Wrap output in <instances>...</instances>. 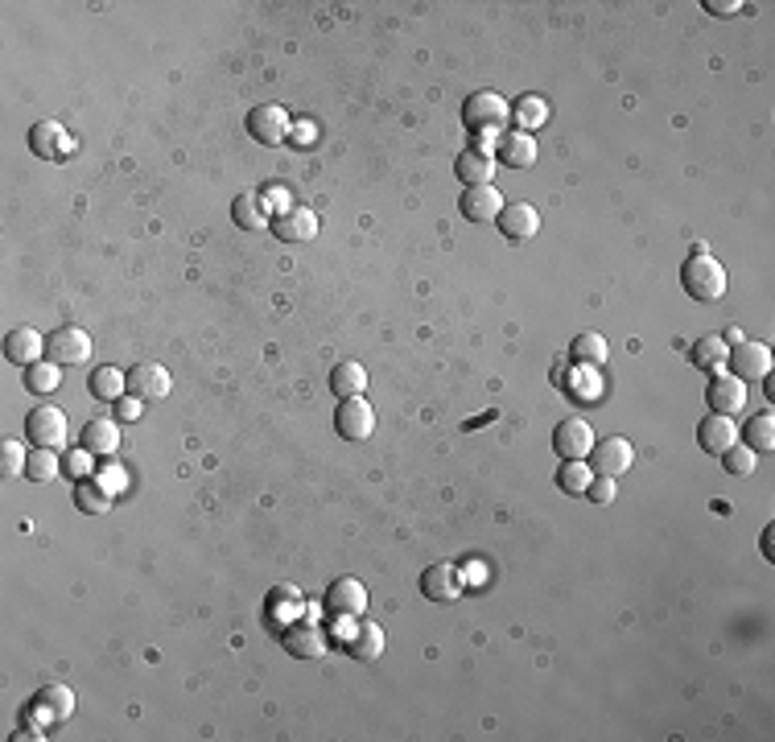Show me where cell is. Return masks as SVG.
I'll use <instances>...</instances> for the list:
<instances>
[{
	"instance_id": "cell-30",
	"label": "cell",
	"mask_w": 775,
	"mask_h": 742,
	"mask_svg": "<svg viewBox=\"0 0 775 742\" xmlns=\"http://www.w3.org/2000/svg\"><path fill=\"white\" fill-rule=\"evenodd\" d=\"M351 656H355L359 664L380 660V656H384V631H380L376 623H363V627L355 631V639H351Z\"/></svg>"
},
{
	"instance_id": "cell-42",
	"label": "cell",
	"mask_w": 775,
	"mask_h": 742,
	"mask_svg": "<svg viewBox=\"0 0 775 742\" xmlns=\"http://www.w3.org/2000/svg\"><path fill=\"white\" fill-rule=\"evenodd\" d=\"M120 417H124V421H137V417H141V396H128V400L120 404Z\"/></svg>"
},
{
	"instance_id": "cell-34",
	"label": "cell",
	"mask_w": 775,
	"mask_h": 742,
	"mask_svg": "<svg viewBox=\"0 0 775 742\" xmlns=\"http://www.w3.org/2000/svg\"><path fill=\"white\" fill-rule=\"evenodd\" d=\"M58 384H62L58 363H33V367H25V388L33 396H50Z\"/></svg>"
},
{
	"instance_id": "cell-14",
	"label": "cell",
	"mask_w": 775,
	"mask_h": 742,
	"mask_svg": "<svg viewBox=\"0 0 775 742\" xmlns=\"http://www.w3.org/2000/svg\"><path fill=\"white\" fill-rule=\"evenodd\" d=\"M495 223H499V231H503V240H512V244L536 240V231H541V215H536L532 202H516V207H503Z\"/></svg>"
},
{
	"instance_id": "cell-13",
	"label": "cell",
	"mask_w": 775,
	"mask_h": 742,
	"mask_svg": "<svg viewBox=\"0 0 775 742\" xmlns=\"http://www.w3.org/2000/svg\"><path fill=\"white\" fill-rule=\"evenodd\" d=\"M503 207H508V202H503V194L495 186H466L458 198V211L470 223H491V219H499Z\"/></svg>"
},
{
	"instance_id": "cell-16",
	"label": "cell",
	"mask_w": 775,
	"mask_h": 742,
	"mask_svg": "<svg viewBox=\"0 0 775 742\" xmlns=\"http://www.w3.org/2000/svg\"><path fill=\"white\" fill-rule=\"evenodd\" d=\"M174 380H170V371H165L161 363H137V367H128V392L132 396H141V400H161V396H170Z\"/></svg>"
},
{
	"instance_id": "cell-26",
	"label": "cell",
	"mask_w": 775,
	"mask_h": 742,
	"mask_svg": "<svg viewBox=\"0 0 775 742\" xmlns=\"http://www.w3.org/2000/svg\"><path fill=\"white\" fill-rule=\"evenodd\" d=\"M231 219H235V227H244V231H260V227L268 223L260 194H256V190L235 194V202H231Z\"/></svg>"
},
{
	"instance_id": "cell-36",
	"label": "cell",
	"mask_w": 775,
	"mask_h": 742,
	"mask_svg": "<svg viewBox=\"0 0 775 742\" xmlns=\"http://www.w3.org/2000/svg\"><path fill=\"white\" fill-rule=\"evenodd\" d=\"M25 462H29V454H25V446L17 442V437H5L0 442V475H25Z\"/></svg>"
},
{
	"instance_id": "cell-17",
	"label": "cell",
	"mask_w": 775,
	"mask_h": 742,
	"mask_svg": "<svg viewBox=\"0 0 775 742\" xmlns=\"http://www.w3.org/2000/svg\"><path fill=\"white\" fill-rule=\"evenodd\" d=\"M495 145H499V161L508 165V170H532L536 157H541V149H536V141H532V132H524V128L503 132Z\"/></svg>"
},
{
	"instance_id": "cell-10",
	"label": "cell",
	"mask_w": 775,
	"mask_h": 742,
	"mask_svg": "<svg viewBox=\"0 0 775 742\" xmlns=\"http://www.w3.org/2000/svg\"><path fill=\"white\" fill-rule=\"evenodd\" d=\"M705 400H710V409L722 413V417L743 413L747 409V380H738L734 371H718V376L710 380V392H705Z\"/></svg>"
},
{
	"instance_id": "cell-33",
	"label": "cell",
	"mask_w": 775,
	"mask_h": 742,
	"mask_svg": "<svg viewBox=\"0 0 775 742\" xmlns=\"http://www.w3.org/2000/svg\"><path fill=\"white\" fill-rule=\"evenodd\" d=\"M75 503H79V512H91V516H104L108 508H112V491L104 487V483H79V491H75Z\"/></svg>"
},
{
	"instance_id": "cell-18",
	"label": "cell",
	"mask_w": 775,
	"mask_h": 742,
	"mask_svg": "<svg viewBox=\"0 0 775 742\" xmlns=\"http://www.w3.org/2000/svg\"><path fill=\"white\" fill-rule=\"evenodd\" d=\"M281 644H285V652L297 656V660H318V656L326 652V635H322V627H314V623H289L285 635H281Z\"/></svg>"
},
{
	"instance_id": "cell-8",
	"label": "cell",
	"mask_w": 775,
	"mask_h": 742,
	"mask_svg": "<svg viewBox=\"0 0 775 742\" xmlns=\"http://www.w3.org/2000/svg\"><path fill=\"white\" fill-rule=\"evenodd\" d=\"M594 429L582 421V417H565L557 429H553V450L565 458V462H586L590 450H594Z\"/></svg>"
},
{
	"instance_id": "cell-7",
	"label": "cell",
	"mask_w": 775,
	"mask_h": 742,
	"mask_svg": "<svg viewBox=\"0 0 775 742\" xmlns=\"http://www.w3.org/2000/svg\"><path fill=\"white\" fill-rule=\"evenodd\" d=\"M46 355H50V363H58V367L87 363V359H91V334L79 330V326H58L50 339H46Z\"/></svg>"
},
{
	"instance_id": "cell-22",
	"label": "cell",
	"mask_w": 775,
	"mask_h": 742,
	"mask_svg": "<svg viewBox=\"0 0 775 742\" xmlns=\"http://www.w3.org/2000/svg\"><path fill=\"white\" fill-rule=\"evenodd\" d=\"M5 355L17 363V367H33L42 355H46V339L38 330H29V326H21V330H13L9 339H5Z\"/></svg>"
},
{
	"instance_id": "cell-24",
	"label": "cell",
	"mask_w": 775,
	"mask_h": 742,
	"mask_svg": "<svg viewBox=\"0 0 775 742\" xmlns=\"http://www.w3.org/2000/svg\"><path fill=\"white\" fill-rule=\"evenodd\" d=\"M124 392H128V371H120V367H95L91 371V396L95 400H124Z\"/></svg>"
},
{
	"instance_id": "cell-3",
	"label": "cell",
	"mask_w": 775,
	"mask_h": 742,
	"mask_svg": "<svg viewBox=\"0 0 775 742\" xmlns=\"http://www.w3.org/2000/svg\"><path fill=\"white\" fill-rule=\"evenodd\" d=\"M289 132H293V116L281 104H260V108L248 112V137L260 141V145H268V149L285 145Z\"/></svg>"
},
{
	"instance_id": "cell-2",
	"label": "cell",
	"mask_w": 775,
	"mask_h": 742,
	"mask_svg": "<svg viewBox=\"0 0 775 742\" xmlns=\"http://www.w3.org/2000/svg\"><path fill=\"white\" fill-rule=\"evenodd\" d=\"M681 285H685V293L693 301L710 306V301L726 297V268L714 256H689L685 268H681Z\"/></svg>"
},
{
	"instance_id": "cell-6",
	"label": "cell",
	"mask_w": 775,
	"mask_h": 742,
	"mask_svg": "<svg viewBox=\"0 0 775 742\" xmlns=\"http://www.w3.org/2000/svg\"><path fill=\"white\" fill-rule=\"evenodd\" d=\"M334 429H339V437H347V442H367V437L376 433V409L363 396H347L339 409H334Z\"/></svg>"
},
{
	"instance_id": "cell-4",
	"label": "cell",
	"mask_w": 775,
	"mask_h": 742,
	"mask_svg": "<svg viewBox=\"0 0 775 742\" xmlns=\"http://www.w3.org/2000/svg\"><path fill=\"white\" fill-rule=\"evenodd\" d=\"M25 437L38 450H62L66 446V413L58 404H38V409L25 417Z\"/></svg>"
},
{
	"instance_id": "cell-39",
	"label": "cell",
	"mask_w": 775,
	"mask_h": 742,
	"mask_svg": "<svg viewBox=\"0 0 775 742\" xmlns=\"http://www.w3.org/2000/svg\"><path fill=\"white\" fill-rule=\"evenodd\" d=\"M594 503H615V479H602V475H594V483H590V491H586Z\"/></svg>"
},
{
	"instance_id": "cell-35",
	"label": "cell",
	"mask_w": 775,
	"mask_h": 742,
	"mask_svg": "<svg viewBox=\"0 0 775 742\" xmlns=\"http://www.w3.org/2000/svg\"><path fill=\"white\" fill-rule=\"evenodd\" d=\"M58 450H33L29 454V462H25V475L33 479V483H50V479H58Z\"/></svg>"
},
{
	"instance_id": "cell-15",
	"label": "cell",
	"mask_w": 775,
	"mask_h": 742,
	"mask_svg": "<svg viewBox=\"0 0 775 742\" xmlns=\"http://www.w3.org/2000/svg\"><path fill=\"white\" fill-rule=\"evenodd\" d=\"M421 594L429 602H454L462 594V573H458V565H450V561L429 565L421 573Z\"/></svg>"
},
{
	"instance_id": "cell-37",
	"label": "cell",
	"mask_w": 775,
	"mask_h": 742,
	"mask_svg": "<svg viewBox=\"0 0 775 742\" xmlns=\"http://www.w3.org/2000/svg\"><path fill=\"white\" fill-rule=\"evenodd\" d=\"M722 462H726V470L734 479H747L751 470H755V450L751 446H743V442H734L726 454H722Z\"/></svg>"
},
{
	"instance_id": "cell-12",
	"label": "cell",
	"mask_w": 775,
	"mask_h": 742,
	"mask_svg": "<svg viewBox=\"0 0 775 742\" xmlns=\"http://www.w3.org/2000/svg\"><path fill=\"white\" fill-rule=\"evenodd\" d=\"M326 611L334 619H355V615H363L367 611V590H363V582H355V578L330 582V590H326Z\"/></svg>"
},
{
	"instance_id": "cell-19",
	"label": "cell",
	"mask_w": 775,
	"mask_h": 742,
	"mask_svg": "<svg viewBox=\"0 0 775 742\" xmlns=\"http://www.w3.org/2000/svg\"><path fill=\"white\" fill-rule=\"evenodd\" d=\"M697 442H701V450H705V454L722 458V454L738 442V429H734V421H730V417L710 413V417H701V425H697Z\"/></svg>"
},
{
	"instance_id": "cell-38",
	"label": "cell",
	"mask_w": 775,
	"mask_h": 742,
	"mask_svg": "<svg viewBox=\"0 0 775 742\" xmlns=\"http://www.w3.org/2000/svg\"><path fill=\"white\" fill-rule=\"evenodd\" d=\"M516 116L524 120V124H541L549 112H545V99H536V95H528V99H520L516 104Z\"/></svg>"
},
{
	"instance_id": "cell-27",
	"label": "cell",
	"mask_w": 775,
	"mask_h": 742,
	"mask_svg": "<svg viewBox=\"0 0 775 742\" xmlns=\"http://www.w3.org/2000/svg\"><path fill=\"white\" fill-rule=\"evenodd\" d=\"M726 339H718V334H710V339H697L693 343V351H689V359H693V367L697 371H710V376H718V371L726 367Z\"/></svg>"
},
{
	"instance_id": "cell-29",
	"label": "cell",
	"mask_w": 775,
	"mask_h": 742,
	"mask_svg": "<svg viewBox=\"0 0 775 742\" xmlns=\"http://www.w3.org/2000/svg\"><path fill=\"white\" fill-rule=\"evenodd\" d=\"M569 355H574V363H582V367H602L606 355H611V347H606L602 334L586 330V334H578V339L569 343Z\"/></svg>"
},
{
	"instance_id": "cell-32",
	"label": "cell",
	"mask_w": 775,
	"mask_h": 742,
	"mask_svg": "<svg viewBox=\"0 0 775 742\" xmlns=\"http://www.w3.org/2000/svg\"><path fill=\"white\" fill-rule=\"evenodd\" d=\"M590 483H594V470H590L586 462H561V466H557V487H561L565 495H586Z\"/></svg>"
},
{
	"instance_id": "cell-1",
	"label": "cell",
	"mask_w": 775,
	"mask_h": 742,
	"mask_svg": "<svg viewBox=\"0 0 775 742\" xmlns=\"http://www.w3.org/2000/svg\"><path fill=\"white\" fill-rule=\"evenodd\" d=\"M508 116H512V108H508V99L503 95H495V91H475L462 104V120H466V128L479 137V145L475 149H491V141H499L503 137V124H508Z\"/></svg>"
},
{
	"instance_id": "cell-11",
	"label": "cell",
	"mask_w": 775,
	"mask_h": 742,
	"mask_svg": "<svg viewBox=\"0 0 775 742\" xmlns=\"http://www.w3.org/2000/svg\"><path fill=\"white\" fill-rule=\"evenodd\" d=\"M29 149L42 161H58V157L71 153V132H66L58 120H38L29 128Z\"/></svg>"
},
{
	"instance_id": "cell-23",
	"label": "cell",
	"mask_w": 775,
	"mask_h": 742,
	"mask_svg": "<svg viewBox=\"0 0 775 742\" xmlns=\"http://www.w3.org/2000/svg\"><path fill=\"white\" fill-rule=\"evenodd\" d=\"M116 446H120V425L112 417H91L83 425V450L108 458V454H116Z\"/></svg>"
},
{
	"instance_id": "cell-40",
	"label": "cell",
	"mask_w": 775,
	"mask_h": 742,
	"mask_svg": "<svg viewBox=\"0 0 775 742\" xmlns=\"http://www.w3.org/2000/svg\"><path fill=\"white\" fill-rule=\"evenodd\" d=\"M705 9H710L714 17H734V13H743L747 5H738V0H705Z\"/></svg>"
},
{
	"instance_id": "cell-9",
	"label": "cell",
	"mask_w": 775,
	"mask_h": 742,
	"mask_svg": "<svg viewBox=\"0 0 775 742\" xmlns=\"http://www.w3.org/2000/svg\"><path fill=\"white\" fill-rule=\"evenodd\" d=\"M726 363L734 367L738 380H763V376H771V347L759 339H738L734 351L726 355Z\"/></svg>"
},
{
	"instance_id": "cell-25",
	"label": "cell",
	"mask_w": 775,
	"mask_h": 742,
	"mask_svg": "<svg viewBox=\"0 0 775 742\" xmlns=\"http://www.w3.org/2000/svg\"><path fill=\"white\" fill-rule=\"evenodd\" d=\"M363 388H367V371H363V363L347 359V363H339V367L330 371V392L339 396V400H347V396H363Z\"/></svg>"
},
{
	"instance_id": "cell-20",
	"label": "cell",
	"mask_w": 775,
	"mask_h": 742,
	"mask_svg": "<svg viewBox=\"0 0 775 742\" xmlns=\"http://www.w3.org/2000/svg\"><path fill=\"white\" fill-rule=\"evenodd\" d=\"M454 174L466 182V186H491V178H495V157H491V149H462L458 157H454Z\"/></svg>"
},
{
	"instance_id": "cell-5",
	"label": "cell",
	"mask_w": 775,
	"mask_h": 742,
	"mask_svg": "<svg viewBox=\"0 0 775 742\" xmlns=\"http://www.w3.org/2000/svg\"><path fill=\"white\" fill-rule=\"evenodd\" d=\"M631 466H635V446L627 442V437H602V442H594V450H590V470H594V475L623 479Z\"/></svg>"
},
{
	"instance_id": "cell-28",
	"label": "cell",
	"mask_w": 775,
	"mask_h": 742,
	"mask_svg": "<svg viewBox=\"0 0 775 742\" xmlns=\"http://www.w3.org/2000/svg\"><path fill=\"white\" fill-rule=\"evenodd\" d=\"M38 710L50 718V722H66L75 714V693L71 689H62V685H46L38 693Z\"/></svg>"
},
{
	"instance_id": "cell-31",
	"label": "cell",
	"mask_w": 775,
	"mask_h": 742,
	"mask_svg": "<svg viewBox=\"0 0 775 742\" xmlns=\"http://www.w3.org/2000/svg\"><path fill=\"white\" fill-rule=\"evenodd\" d=\"M743 437H747L743 446H751L755 454H771V450H775V417H771V413L751 417L747 429H743Z\"/></svg>"
},
{
	"instance_id": "cell-21",
	"label": "cell",
	"mask_w": 775,
	"mask_h": 742,
	"mask_svg": "<svg viewBox=\"0 0 775 742\" xmlns=\"http://www.w3.org/2000/svg\"><path fill=\"white\" fill-rule=\"evenodd\" d=\"M314 235H318V215L306 207H289L277 219V240H285V244H306Z\"/></svg>"
},
{
	"instance_id": "cell-41",
	"label": "cell",
	"mask_w": 775,
	"mask_h": 742,
	"mask_svg": "<svg viewBox=\"0 0 775 742\" xmlns=\"http://www.w3.org/2000/svg\"><path fill=\"white\" fill-rule=\"evenodd\" d=\"M91 458H95L91 450H79V454L66 458V470H71V475H79V479H87V462H91Z\"/></svg>"
}]
</instances>
